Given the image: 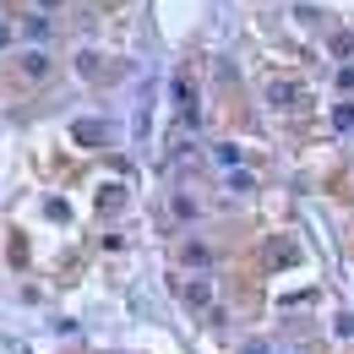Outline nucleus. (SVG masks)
<instances>
[{"instance_id": "7", "label": "nucleus", "mask_w": 354, "mask_h": 354, "mask_svg": "<svg viewBox=\"0 0 354 354\" xmlns=\"http://www.w3.org/2000/svg\"><path fill=\"white\" fill-rule=\"evenodd\" d=\"M6 39H11V28H6V17H0V44H6Z\"/></svg>"}, {"instance_id": "2", "label": "nucleus", "mask_w": 354, "mask_h": 354, "mask_svg": "<svg viewBox=\"0 0 354 354\" xmlns=\"http://www.w3.org/2000/svg\"><path fill=\"white\" fill-rule=\"evenodd\" d=\"M71 136H77V142H88V147H98V142H109V126H104V120H77Z\"/></svg>"}, {"instance_id": "1", "label": "nucleus", "mask_w": 354, "mask_h": 354, "mask_svg": "<svg viewBox=\"0 0 354 354\" xmlns=\"http://www.w3.org/2000/svg\"><path fill=\"white\" fill-rule=\"evenodd\" d=\"M267 104H272V109H306L310 93L300 88V82H283V77H278V82H267Z\"/></svg>"}, {"instance_id": "3", "label": "nucleus", "mask_w": 354, "mask_h": 354, "mask_svg": "<svg viewBox=\"0 0 354 354\" xmlns=\"http://www.w3.org/2000/svg\"><path fill=\"white\" fill-rule=\"evenodd\" d=\"M44 71H49V55H44V49H28V55H22V77H28V82H39Z\"/></svg>"}, {"instance_id": "6", "label": "nucleus", "mask_w": 354, "mask_h": 354, "mask_svg": "<svg viewBox=\"0 0 354 354\" xmlns=\"http://www.w3.org/2000/svg\"><path fill=\"white\" fill-rule=\"evenodd\" d=\"M267 262L278 267V262H295V245H272V251H267Z\"/></svg>"}, {"instance_id": "4", "label": "nucleus", "mask_w": 354, "mask_h": 354, "mask_svg": "<svg viewBox=\"0 0 354 354\" xmlns=\"http://www.w3.org/2000/svg\"><path fill=\"white\" fill-rule=\"evenodd\" d=\"M185 306H191V310H207V306H213V283H202V278L185 283Z\"/></svg>"}, {"instance_id": "5", "label": "nucleus", "mask_w": 354, "mask_h": 354, "mask_svg": "<svg viewBox=\"0 0 354 354\" xmlns=\"http://www.w3.org/2000/svg\"><path fill=\"white\" fill-rule=\"evenodd\" d=\"M22 33H28V39H44V33H49V17H22Z\"/></svg>"}]
</instances>
